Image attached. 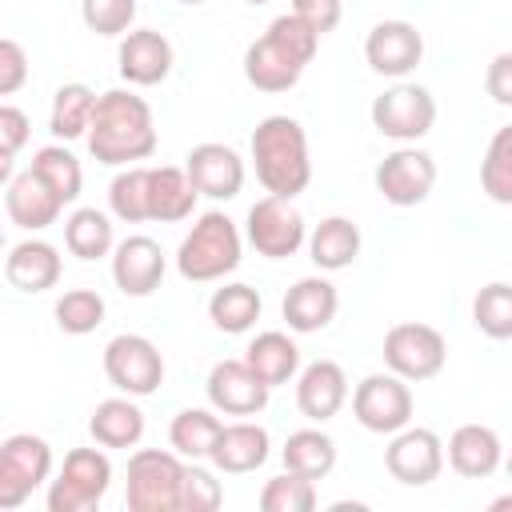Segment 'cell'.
I'll use <instances>...</instances> for the list:
<instances>
[{
	"instance_id": "cell-1",
	"label": "cell",
	"mask_w": 512,
	"mask_h": 512,
	"mask_svg": "<svg viewBox=\"0 0 512 512\" xmlns=\"http://www.w3.org/2000/svg\"><path fill=\"white\" fill-rule=\"evenodd\" d=\"M84 140H88L92 160H100L108 168H128L136 160H148L160 144L148 100L128 88H112V92L96 96Z\"/></svg>"
},
{
	"instance_id": "cell-2",
	"label": "cell",
	"mask_w": 512,
	"mask_h": 512,
	"mask_svg": "<svg viewBox=\"0 0 512 512\" xmlns=\"http://www.w3.org/2000/svg\"><path fill=\"white\" fill-rule=\"evenodd\" d=\"M252 168L268 196H300L312 180L308 160V132L292 116H264L252 128Z\"/></svg>"
},
{
	"instance_id": "cell-3",
	"label": "cell",
	"mask_w": 512,
	"mask_h": 512,
	"mask_svg": "<svg viewBox=\"0 0 512 512\" xmlns=\"http://www.w3.org/2000/svg\"><path fill=\"white\" fill-rule=\"evenodd\" d=\"M240 252L244 240L236 220H228L224 212H204L176 248V272L192 284H212L240 268Z\"/></svg>"
},
{
	"instance_id": "cell-4",
	"label": "cell",
	"mask_w": 512,
	"mask_h": 512,
	"mask_svg": "<svg viewBox=\"0 0 512 512\" xmlns=\"http://www.w3.org/2000/svg\"><path fill=\"white\" fill-rule=\"evenodd\" d=\"M112 484V460L104 448H72L48 484V512H92Z\"/></svg>"
},
{
	"instance_id": "cell-5",
	"label": "cell",
	"mask_w": 512,
	"mask_h": 512,
	"mask_svg": "<svg viewBox=\"0 0 512 512\" xmlns=\"http://www.w3.org/2000/svg\"><path fill=\"white\" fill-rule=\"evenodd\" d=\"M184 460L164 448H140L128 456L124 504L132 512H176Z\"/></svg>"
},
{
	"instance_id": "cell-6",
	"label": "cell",
	"mask_w": 512,
	"mask_h": 512,
	"mask_svg": "<svg viewBox=\"0 0 512 512\" xmlns=\"http://www.w3.org/2000/svg\"><path fill=\"white\" fill-rule=\"evenodd\" d=\"M372 128L396 144H416L420 136L432 132L436 124V100L424 84H408V80H396L392 88H384L376 100H372Z\"/></svg>"
},
{
	"instance_id": "cell-7",
	"label": "cell",
	"mask_w": 512,
	"mask_h": 512,
	"mask_svg": "<svg viewBox=\"0 0 512 512\" xmlns=\"http://www.w3.org/2000/svg\"><path fill=\"white\" fill-rule=\"evenodd\" d=\"M104 376L116 392L140 400L164 384V356L140 332H120L104 344Z\"/></svg>"
},
{
	"instance_id": "cell-8",
	"label": "cell",
	"mask_w": 512,
	"mask_h": 512,
	"mask_svg": "<svg viewBox=\"0 0 512 512\" xmlns=\"http://www.w3.org/2000/svg\"><path fill=\"white\" fill-rule=\"evenodd\" d=\"M52 476V444L32 432H16L0 444V512L20 508Z\"/></svg>"
},
{
	"instance_id": "cell-9",
	"label": "cell",
	"mask_w": 512,
	"mask_h": 512,
	"mask_svg": "<svg viewBox=\"0 0 512 512\" xmlns=\"http://www.w3.org/2000/svg\"><path fill=\"white\" fill-rule=\"evenodd\" d=\"M384 364L388 372H396L400 380H432L444 360H448V340L432 328V324H420V320H404V324H392L384 332Z\"/></svg>"
},
{
	"instance_id": "cell-10",
	"label": "cell",
	"mask_w": 512,
	"mask_h": 512,
	"mask_svg": "<svg viewBox=\"0 0 512 512\" xmlns=\"http://www.w3.org/2000/svg\"><path fill=\"white\" fill-rule=\"evenodd\" d=\"M412 388L396 372H372L352 388V416L376 436H392L412 424Z\"/></svg>"
},
{
	"instance_id": "cell-11",
	"label": "cell",
	"mask_w": 512,
	"mask_h": 512,
	"mask_svg": "<svg viewBox=\"0 0 512 512\" xmlns=\"http://www.w3.org/2000/svg\"><path fill=\"white\" fill-rule=\"evenodd\" d=\"M244 236L248 244L268 256V260H288L304 248L308 240V228H304V216L292 200L284 196H264L248 208V220H244Z\"/></svg>"
},
{
	"instance_id": "cell-12",
	"label": "cell",
	"mask_w": 512,
	"mask_h": 512,
	"mask_svg": "<svg viewBox=\"0 0 512 512\" xmlns=\"http://www.w3.org/2000/svg\"><path fill=\"white\" fill-rule=\"evenodd\" d=\"M376 192L396 204V208H416L432 196L436 188V160L416 148V144H400L396 152H388L380 164H376Z\"/></svg>"
},
{
	"instance_id": "cell-13",
	"label": "cell",
	"mask_w": 512,
	"mask_h": 512,
	"mask_svg": "<svg viewBox=\"0 0 512 512\" xmlns=\"http://www.w3.org/2000/svg\"><path fill=\"white\" fill-rule=\"evenodd\" d=\"M384 468L404 488H424L444 472V440L432 428L404 424L384 448Z\"/></svg>"
},
{
	"instance_id": "cell-14",
	"label": "cell",
	"mask_w": 512,
	"mask_h": 512,
	"mask_svg": "<svg viewBox=\"0 0 512 512\" xmlns=\"http://www.w3.org/2000/svg\"><path fill=\"white\" fill-rule=\"evenodd\" d=\"M364 60H368V68L376 76L404 80L424 60V36L408 20H380L364 36Z\"/></svg>"
},
{
	"instance_id": "cell-15",
	"label": "cell",
	"mask_w": 512,
	"mask_h": 512,
	"mask_svg": "<svg viewBox=\"0 0 512 512\" xmlns=\"http://www.w3.org/2000/svg\"><path fill=\"white\" fill-rule=\"evenodd\" d=\"M112 284L124 296H152L164 284L168 272V256L152 236H124L120 244H112Z\"/></svg>"
},
{
	"instance_id": "cell-16",
	"label": "cell",
	"mask_w": 512,
	"mask_h": 512,
	"mask_svg": "<svg viewBox=\"0 0 512 512\" xmlns=\"http://www.w3.org/2000/svg\"><path fill=\"white\" fill-rule=\"evenodd\" d=\"M208 404L224 416H260L268 408L272 388L244 364V360H220L208 372Z\"/></svg>"
},
{
	"instance_id": "cell-17",
	"label": "cell",
	"mask_w": 512,
	"mask_h": 512,
	"mask_svg": "<svg viewBox=\"0 0 512 512\" xmlns=\"http://www.w3.org/2000/svg\"><path fill=\"white\" fill-rule=\"evenodd\" d=\"M184 176L196 188V196L208 200H232L244 188V160L236 156V148L204 140L184 156Z\"/></svg>"
},
{
	"instance_id": "cell-18",
	"label": "cell",
	"mask_w": 512,
	"mask_h": 512,
	"mask_svg": "<svg viewBox=\"0 0 512 512\" xmlns=\"http://www.w3.org/2000/svg\"><path fill=\"white\" fill-rule=\"evenodd\" d=\"M120 76L136 88H152L160 80H168L172 64H176V52H172V40L156 28H128L124 40H120Z\"/></svg>"
},
{
	"instance_id": "cell-19",
	"label": "cell",
	"mask_w": 512,
	"mask_h": 512,
	"mask_svg": "<svg viewBox=\"0 0 512 512\" xmlns=\"http://www.w3.org/2000/svg\"><path fill=\"white\" fill-rule=\"evenodd\" d=\"M348 400V376L336 360H312L296 372V408L312 424L332 420Z\"/></svg>"
},
{
	"instance_id": "cell-20",
	"label": "cell",
	"mask_w": 512,
	"mask_h": 512,
	"mask_svg": "<svg viewBox=\"0 0 512 512\" xmlns=\"http://www.w3.org/2000/svg\"><path fill=\"white\" fill-rule=\"evenodd\" d=\"M4 212H8V220H12L16 228H24V232H44V228H52V224L60 220L64 204L56 200V192H52L32 168H24V172H16V176L8 180Z\"/></svg>"
},
{
	"instance_id": "cell-21",
	"label": "cell",
	"mask_w": 512,
	"mask_h": 512,
	"mask_svg": "<svg viewBox=\"0 0 512 512\" xmlns=\"http://www.w3.org/2000/svg\"><path fill=\"white\" fill-rule=\"evenodd\" d=\"M336 308H340V292H336V284L324 280V276H300V280L284 292V304H280L288 328L300 332V336L328 328L332 316H336Z\"/></svg>"
},
{
	"instance_id": "cell-22",
	"label": "cell",
	"mask_w": 512,
	"mask_h": 512,
	"mask_svg": "<svg viewBox=\"0 0 512 512\" xmlns=\"http://www.w3.org/2000/svg\"><path fill=\"white\" fill-rule=\"evenodd\" d=\"M444 452H448V464H452L456 476H464V480H488V476L500 468L504 440H500V432L488 428V424H460V428L448 436Z\"/></svg>"
},
{
	"instance_id": "cell-23",
	"label": "cell",
	"mask_w": 512,
	"mask_h": 512,
	"mask_svg": "<svg viewBox=\"0 0 512 512\" xmlns=\"http://www.w3.org/2000/svg\"><path fill=\"white\" fill-rule=\"evenodd\" d=\"M272 452V440H268V428H260L256 420H236V424H224L208 460L228 472V476H244V472H256Z\"/></svg>"
},
{
	"instance_id": "cell-24",
	"label": "cell",
	"mask_w": 512,
	"mask_h": 512,
	"mask_svg": "<svg viewBox=\"0 0 512 512\" xmlns=\"http://www.w3.org/2000/svg\"><path fill=\"white\" fill-rule=\"evenodd\" d=\"M60 272H64L60 252H56L48 240H36V236H32V240H20V244L4 256V276H8V284H12L16 292H28V296L56 288V284H60Z\"/></svg>"
},
{
	"instance_id": "cell-25",
	"label": "cell",
	"mask_w": 512,
	"mask_h": 512,
	"mask_svg": "<svg viewBox=\"0 0 512 512\" xmlns=\"http://www.w3.org/2000/svg\"><path fill=\"white\" fill-rule=\"evenodd\" d=\"M300 76H304V64H296L276 40L260 36L244 48V80L256 92H288L300 84Z\"/></svg>"
},
{
	"instance_id": "cell-26",
	"label": "cell",
	"mask_w": 512,
	"mask_h": 512,
	"mask_svg": "<svg viewBox=\"0 0 512 512\" xmlns=\"http://www.w3.org/2000/svg\"><path fill=\"white\" fill-rule=\"evenodd\" d=\"M88 432L100 448H136L144 436V412L132 396H108L92 408L88 416Z\"/></svg>"
},
{
	"instance_id": "cell-27",
	"label": "cell",
	"mask_w": 512,
	"mask_h": 512,
	"mask_svg": "<svg viewBox=\"0 0 512 512\" xmlns=\"http://www.w3.org/2000/svg\"><path fill=\"white\" fill-rule=\"evenodd\" d=\"M308 256L320 272H340L352 268L360 256V228L348 216H324L312 232H308Z\"/></svg>"
},
{
	"instance_id": "cell-28",
	"label": "cell",
	"mask_w": 512,
	"mask_h": 512,
	"mask_svg": "<svg viewBox=\"0 0 512 512\" xmlns=\"http://www.w3.org/2000/svg\"><path fill=\"white\" fill-rule=\"evenodd\" d=\"M192 208H196V188L188 184L184 168H172V164L148 168V220L176 224V220H188Z\"/></svg>"
},
{
	"instance_id": "cell-29",
	"label": "cell",
	"mask_w": 512,
	"mask_h": 512,
	"mask_svg": "<svg viewBox=\"0 0 512 512\" xmlns=\"http://www.w3.org/2000/svg\"><path fill=\"white\" fill-rule=\"evenodd\" d=\"M244 364L268 384V388H280L288 384L296 372H300V348L288 332H260L248 352H244Z\"/></svg>"
},
{
	"instance_id": "cell-30",
	"label": "cell",
	"mask_w": 512,
	"mask_h": 512,
	"mask_svg": "<svg viewBox=\"0 0 512 512\" xmlns=\"http://www.w3.org/2000/svg\"><path fill=\"white\" fill-rule=\"evenodd\" d=\"M280 460L288 472L296 476H308V480H324L332 468H336V440L320 428H296L284 448H280Z\"/></svg>"
},
{
	"instance_id": "cell-31",
	"label": "cell",
	"mask_w": 512,
	"mask_h": 512,
	"mask_svg": "<svg viewBox=\"0 0 512 512\" xmlns=\"http://www.w3.org/2000/svg\"><path fill=\"white\" fill-rule=\"evenodd\" d=\"M112 244H116V232H112L108 212H100V208H76L64 220V248L76 260H84V264L104 260L112 252Z\"/></svg>"
},
{
	"instance_id": "cell-32",
	"label": "cell",
	"mask_w": 512,
	"mask_h": 512,
	"mask_svg": "<svg viewBox=\"0 0 512 512\" xmlns=\"http://www.w3.org/2000/svg\"><path fill=\"white\" fill-rule=\"evenodd\" d=\"M220 428H224V420L216 412H208V408H180L172 416V424H168V444L184 460H208Z\"/></svg>"
},
{
	"instance_id": "cell-33",
	"label": "cell",
	"mask_w": 512,
	"mask_h": 512,
	"mask_svg": "<svg viewBox=\"0 0 512 512\" xmlns=\"http://www.w3.org/2000/svg\"><path fill=\"white\" fill-rule=\"evenodd\" d=\"M260 308H264V300H260V292L252 284H224L208 300V320L220 332L240 336V332H248L260 320Z\"/></svg>"
},
{
	"instance_id": "cell-34",
	"label": "cell",
	"mask_w": 512,
	"mask_h": 512,
	"mask_svg": "<svg viewBox=\"0 0 512 512\" xmlns=\"http://www.w3.org/2000/svg\"><path fill=\"white\" fill-rule=\"evenodd\" d=\"M92 108H96V92L88 84H60L56 96H52V112H48V132L56 140H80L88 132V120H92Z\"/></svg>"
},
{
	"instance_id": "cell-35",
	"label": "cell",
	"mask_w": 512,
	"mask_h": 512,
	"mask_svg": "<svg viewBox=\"0 0 512 512\" xmlns=\"http://www.w3.org/2000/svg\"><path fill=\"white\" fill-rule=\"evenodd\" d=\"M28 168L56 192L60 204H72V200L80 196V188H84V168H80V160H76L64 144H44V148H36Z\"/></svg>"
},
{
	"instance_id": "cell-36",
	"label": "cell",
	"mask_w": 512,
	"mask_h": 512,
	"mask_svg": "<svg viewBox=\"0 0 512 512\" xmlns=\"http://www.w3.org/2000/svg\"><path fill=\"white\" fill-rule=\"evenodd\" d=\"M108 208L124 224L148 220V164H128L108 184Z\"/></svg>"
},
{
	"instance_id": "cell-37",
	"label": "cell",
	"mask_w": 512,
	"mask_h": 512,
	"mask_svg": "<svg viewBox=\"0 0 512 512\" xmlns=\"http://www.w3.org/2000/svg\"><path fill=\"white\" fill-rule=\"evenodd\" d=\"M480 188L496 204H512V124L496 128L488 140V152L480 160Z\"/></svg>"
},
{
	"instance_id": "cell-38",
	"label": "cell",
	"mask_w": 512,
	"mask_h": 512,
	"mask_svg": "<svg viewBox=\"0 0 512 512\" xmlns=\"http://www.w3.org/2000/svg\"><path fill=\"white\" fill-rule=\"evenodd\" d=\"M104 296L100 292H92V288H68L60 300H56V308H52V316H56V328L60 332H68V336H88V332H96L100 324H104Z\"/></svg>"
},
{
	"instance_id": "cell-39",
	"label": "cell",
	"mask_w": 512,
	"mask_h": 512,
	"mask_svg": "<svg viewBox=\"0 0 512 512\" xmlns=\"http://www.w3.org/2000/svg\"><path fill=\"white\" fill-rule=\"evenodd\" d=\"M472 324L488 340H508L512 336V288L504 280H492L476 292L472 300Z\"/></svg>"
},
{
	"instance_id": "cell-40",
	"label": "cell",
	"mask_w": 512,
	"mask_h": 512,
	"mask_svg": "<svg viewBox=\"0 0 512 512\" xmlns=\"http://www.w3.org/2000/svg\"><path fill=\"white\" fill-rule=\"evenodd\" d=\"M260 508L264 512H312L316 508V480L296 476V472H280L260 488Z\"/></svg>"
},
{
	"instance_id": "cell-41",
	"label": "cell",
	"mask_w": 512,
	"mask_h": 512,
	"mask_svg": "<svg viewBox=\"0 0 512 512\" xmlns=\"http://www.w3.org/2000/svg\"><path fill=\"white\" fill-rule=\"evenodd\" d=\"M220 504H224V488H220V480H216L208 468H200L196 460L184 464L176 512H216Z\"/></svg>"
},
{
	"instance_id": "cell-42",
	"label": "cell",
	"mask_w": 512,
	"mask_h": 512,
	"mask_svg": "<svg viewBox=\"0 0 512 512\" xmlns=\"http://www.w3.org/2000/svg\"><path fill=\"white\" fill-rule=\"evenodd\" d=\"M136 0H80V20L96 36H124L136 20Z\"/></svg>"
},
{
	"instance_id": "cell-43",
	"label": "cell",
	"mask_w": 512,
	"mask_h": 512,
	"mask_svg": "<svg viewBox=\"0 0 512 512\" xmlns=\"http://www.w3.org/2000/svg\"><path fill=\"white\" fill-rule=\"evenodd\" d=\"M268 40H276L296 64H312V56H316V48H320V32H312L296 12H284V16H276L272 24H268V32H264Z\"/></svg>"
},
{
	"instance_id": "cell-44",
	"label": "cell",
	"mask_w": 512,
	"mask_h": 512,
	"mask_svg": "<svg viewBox=\"0 0 512 512\" xmlns=\"http://www.w3.org/2000/svg\"><path fill=\"white\" fill-rule=\"evenodd\" d=\"M24 84H28V52L16 40L0 36V96L20 92Z\"/></svg>"
},
{
	"instance_id": "cell-45",
	"label": "cell",
	"mask_w": 512,
	"mask_h": 512,
	"mask_svg": "<svg viewBox=\"0 0 512 512\" xmlns=\"http://www.w3.org/2000/svg\"><path fill=\"white\" fill-rule=\"evenodd\" d=\"M292 12L312 28V32H332L344 16V0H292Z\"/></svg>"
},
{
	"instance_id": "cell-46",
	"label": "cell",
	"mask_w": 512,
	"mask_h": 512,
	"mask_svg": "<svg viewBox=\"0 0 512 512\" xmlns=\"http://www.w3.org/2000/svg\"><path fill=\"white\" fill-rule=\"evenodd\" d=\"M484 88H488V96H492L500 108L512 104V52H496V56H492L488 76H484Z\"/></svg>"
},
{
	"instance_id": "cell-47",
	"label": "cell",
	"mask_w": 512,
	"mask_h": 512,
	"mask_svg": "<svg viewBox=\"0 0 512 512\" xmlns=\"http://www.w3.org/2000/svg\"><path fill=\"white\" fill-rule=\"evenodd\" d=\"M28 136H32V120L16 104H0V144L20 152L28 144Z\"/></svg>"
},
{
	"instance_id": "cell-48",
	"label": "cell",
	"mask_w": 512,
	"mask_h": 512,
	"mask_svg": "<svg viewBox=\"0 0 512 512\" xmlns=\"http://www.w3.org/2000/svg\"><path fill=\"white\" fill-rule=\"evenodd\" d=\"M12 176H16V152L0 144V188H4V184H8Z\"/></svg>"
},
{
	"instance_id": "cell-49",
	"label": "cell",
	"mask_w": 512,
	"mask_h": 512,
	"mask_svg": "<svg viewBox=\"0 0 512 512\" xmlns=\"http://www.w3.org/2000/svg\"><path fill=\"white\" fill-rule=\"evenodd\" d=\"M176 4H188V8H196V4H208V0H176Z\"/></svg>"
},
{
	"instance_id": "cell-50",
	"label": "cell",
	"mask_w": 512,
	"mask_h": 512,
	"mask_svg": "<svg viewBox=\"0 0 512 512\" xmlns=\"http://www.w3.org/2000/svg\"><path fill=\"white\" fill-rule=\"evenodd\" d=\"M0 252H4V224H0Z\"/></svg>"
},
{
	"instance_id": "cell-51",
	"label": "cell",
	"mask_w": 512,
	"mask_h": 512,
	"mask_svg": "<svg viewBox=\"0 0 512 512\" xmlns=\"http://www.w3.org/2000/svg\"><path fill=\"white\" fill-rule=\"evenodd\" d=\"M244 4H268V0H244Z\"/></svg>"
}]
</instances>
